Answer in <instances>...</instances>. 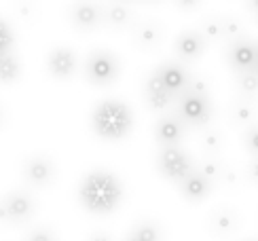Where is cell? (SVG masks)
<instances>
[{
  "label": "cell",
  "mask_w": 258,
  "mask_h": 241,
  "mask_svg": "<svg viewBox=\"0 0 258 241\" xmlns=\"http://www.w3.org/2000/svg\"><path fill=\"white\" fill-rule=\"evenodd\" d=\"M178 3H180L182 7H195V5H197V0H178Z\"/></svg>",
  "instance_id": "f1b7e54d"
},
{
  "label": "cell",
  "mask_w": 258,
  "mask_h": 241,
  "mask_svg": "<svg viewBox=\"0 0 258 241\" xmlns=\"http://www.w3.org/2000/svg\"><path fill=\"white\" fill-rule=\"evenodd\" d=\"M199 169H201L203 173H206V176H208L210 180H218V178L222 176V171H224V169L218 165L216 161H206V163H203V165H201Z\"/></svg>",
  "instance_id": "7402d4cb"
},
{
  "label": "cell",
  "mask_w": 258,
  "mask_h": 241,
  "mask_svg": "<svg viewBox=\"0 0 258 241\" xmlns=\"http://www.w3.org/2000/svg\"><path fill=\"white\" fill-rule=\"evenodd\" d=\"M28 241H55V237H53V233L49 228H38V231L30 233Z\"/></svg>",
  "instance_id": "cb8c5ba5"
},
{
  "label": "cell",
  "mask_w": 258,
  "mask_h": 241,
  "mask_svg": "<svg viewBox=\"0 0 258 241\" xmlns=\"http://www.w3.org/2000/svg\"><path fill=\"white\" fill-rule=\"evenodd\" d=\"M252 3H254V7H256V9H258V0H252Z\"/></svg>",
  "instance_id": "4dcf8cb0"
},
{
  "label": "cell",
  "mask_w": 258,
  "mask_h": 241,
  "mask_svg": "<svg viewBox=\"0 0 258 241\" xmlns=\"http://www.w3.org/2000/svg\"><path fill=\"white\" fill-rule=\"evenodd\" d=\"M248 178H250L254 184H258V157H254V159L250 161V165H248Z\"/></svg>",
  "instance_id": "4316f807"
},
{
  "label": "cell",
  "mask_w": 258,
  "mask_h": 241,
  "mask_svg": "<svg viewBox=\"0 0 258 241\" xmlns=\"http://www.w3.org/2000/svg\"><path fill=\"white\" fill-rule=\"evenodd\" d=\"M34 212V201L26 193H11L0 201V218L9 222H21Z\"/></svg>",
  "instance_id": "8992f818"
},
{
  "label": "cell",
  "mask_w": 258,
  "mask_h": 241,
  "mask_svg": "<svg viewBox=\"0 0 258 241\" xmlns=\"http://www.w3.org/2000/svg\"><path fill=\"white\" fill-rule=\"evenodd\" d=\"M235 118L239 120V123H250V120L254 118V110L250 104H239L237 108H235Z\"/></svg>",
  "instance_id": "603a6c76"
},
{
  "label": "cell",
  "mask_w": 258,
  "mask_h": 241,
  "mask_svg": "<svg viewBox=\"0 0 258 241\" xmlns=\"http://www.w3.org/2000/svg\"><path fill=\"white\" fill-rule=\"evenodd\" d=\"M53 171H55L53 163H51L47 157H40V155L28 159L26 167H24V173H26L28 182L36 184V186H45V184H49L51 178H53Z\"/></svg>",
  "instance_id": "30bf717a"
},
{
  "label": "cell",
  "mask_w": 258,
  "mask_h": 241,
  "mask_svg": "<svg viewBox=\"0 0 258 241\" xmlns=\"http://www.w3.org/2000/svg\"><path fill=\"white\" fill-rule=\"evenodd\" d=\"M125 241H161V231H159V226L155 222L144 220V222L136 224L132 231H129Z\"/></svg>",
  "instance_id": "2e32d148"
},
{
  "label": "cell",
  "mask_w": 258,
  "mask_h": 241,
  "mask_svg": "<svg viewBox=\"0 0 258 241\" xmlns=\"http://www.w3.org/2000/svg\"><path fill=\"white\" fill-rule=\"evenodd\" d=\"M79 199L91 214H112L123 199V186L108 171H93L81 182Z\"/></svg>",
  "instance_id": "6da1fadb"
},
{
  "label": "cell",
  "mask_w": 258,
  "mask_h": 241,
  "mask_svg": "<svg viewBox=\"0 0 258 241\" xmlns=\"http://www.w3.org/2000/svg\"><path fill=\"white\" fill-rule=\"evenodd\" d=\"M254 72L258 74V55H256V66H254Z\"/></svg>",
  "instance_id": "f546056e"
},
{
  "label": "cell",
  "mask_w": 258,
  "mask_h": 241,
  "mask_svg": "<svg viewBox=\"0 0 258 241\" xmlns=\"http://www.w3.org/2000/svg\"><path fill=\"white\" fill-rule=\"evenodd\" d=\"M17 76H19V64H17V59L11 55V53L0 55V81H3V83H13Z\"/></svg>",
  "instance_id": "ac0fdd59"
},
{
  "label": "cell",
  "mask_w": 258,
  "mask_h": 241,
  "mask_svg": "<svg viewBox=\"0 0 258 241\" xmlns=\"http://www.w3.org/2000/svg\"><path fill=\"white\" fill-rule=\"evenodd\" d=\"M108 17H110L112 24H123V21H127V11L123 7H112Z\"/></svg>",
  "instance_id": "d4e9b609"
},
{
  "label": "cell",
  "mask_w": 258,
  "mask_h": 241,
  "mask_svg": "<svg viewBox=\"0 0 258 241\" xmlns=\"http://www.w3.org/2000/svg\"><path fill=\"white\" fill-rule=\"evenodd\" d=\"M77 68V57L70 49H55L49 55V70L55 79H68Z\"/></svg>",
  "instance_id": "7c38bea8"
},
{
  "label": "cell",
  "mask_w": 258,
  "mask_h": 241,
  "mask_svg": "<svg viewBox=\"0 0 258 241\" xmlns=\"http://www.w3.org/2000/svg\"><path fill=\"white\" fill-rule=\"evenodd\" d=\"M157 74H159V79L163 81V85L174 95L180 93V91H184L186 87H188V74L178 64H165V66H161Z\"/></svg>",
  "instance_id": "8fae6325"
},
{
  "label": "cell",
  "mask_w": 258,
  "mask_h": 241,
  "mask_svg": "<svg viewBox=\"0 0 258 241\" xmlns=\"http://www.w3.org/2000/svg\"><path fill=\"white\" fill-rule=\"evenodd\" d=\"M220 138L216 136V134H210V136H206V140H203V146H206L208 150H212V152H218L220 150Z\"/></svg>",
  "instance_id": "484cf974"
},
{
  "label": "cell",
  "mask_w": 258,
  "mask_h": 241,
  "mask_svg": "<svg viewBox=\"0 0 258 241\" xmlns=\"http://www.w3.org/2000/svg\"><path fill=\"white\" fill-rule=\"evenodd\" d=\"M184 136V120L176 116H165L155 125V140L161 146H174Z\"/></svg>",
  "instance_id": "ba28073f"
},
{
  "label": "cell",
  "mask_w": 258,
  "mask_h": 241,
  "mask_svg": "<svg viewBox=\"0 0 258 241\" xmlns=\"http://www.w3.org/2000/svg\"><path fill=\"white\" fill-rule=\"evenodd\" d=\"M157 169L165 180L180 184L192 169H195V163H192L190 155L184 148L174 144V146L161 148L159 157H157Z\"/></svg>",
  "instance_id": "3957f363"
},
{
  "label": "cell",
  "mask_w": 258,
  "mask_h": 241,
  "mask_svg": "<svg viewBox=\"0 0 258 241\" xmlns=\"http://www.w3.org/2000/svg\"><path fill=\"white\" fill-rule=\"evenodd\" d=\"M243 146L250 152V157H258V123H252L243 134Z\"/></svg>",
  "instance_id": "d6986e66"
},
{
  "label": "cell",
  "mask_w": 258,
  "mask_h": 241,
  "mask_svg": "<svg viewBox=\"0 0 258 241\" xmlns=\"http://www.w3.org/2000/svg\"><path fill=\"white\" fill-rule=\"evenodd\" d=\"M248 241H254V239H248Z\"/></svg>",
  "instance_id": "1f68e13d"
},
{
  "label": "cell",
  "mask_w": 258,
  "mask_h": 241,
  "mask_svg": "<svg viewBox=\"0 0 258 241\" xmlns=\"http://www.w3.org/2000/svg\"><path fill=\"white\" fill-rule=\"evenodd\" d=\"M178 114L180 118L188 125H195L201 127L206 125L210 116H212V106L206 93H199V91H186L180 100V108H178Z\"/></svg>",
  "instance_id": "277c9868"
},
{
  "label": "cell",
  "mask_w": 258,
  "mask_h": 241,
  "mask_svg": "<svg viewBox=\"0 0 258 241\" xmlns=\"http://www.w3.org/2000/svg\"><path fill=\"white\" fill-rule=\"evenodd\" d=\"M176 49L184 59H195L203 49V40L199 34H195V32H184V34L178 38Z\"/></svg>",
  "instance_id": "9a60e30c"
},
{
  "label": "cell",
  "mask_w": 258,
  "mask_h": 241,
  "mask_svg": "<svg viewBox=\"0 0 258 241\" xmlns=\"http://www.w3.org/2000/svg\"><path fill=\"white\" fill-rule=\"evenodd\" d=\"M11 45H13V34H11V30L0 21V55L9 53Z\"/></svg>",
  "instance_id": "44dd1931"
},
{
  "label": "cell",
  "mask_w": 258,
  "mask_h": 241,
  "mask_svg": "<svg viewBox=\"0 0 258 241\" xmlns=\"http://www.w3.org/2000/svg\"><path fill=\"white\" fill-rule=\"evenodd\" d=\"M171 97H174V93L167 89V87L163 85V81L159 79V74L155 72L146 81V102H148V106L153 108V110H165V108L171 104Z\"/></svg>",
  "instance_id": "9c48e42d"
},
{
  "label": "cell",
  "mask_w": 258,
  "mask_h": 241,
  "mask_svg": "<svg viewBox=\"0 0 258 241\" xmlns=\"http://www.w3.org/2000/svg\"><path fill=\"white\" fill-rule=\"evenodd\" d=\"M89 241H112V237L104 235V233H95V235H91V237H89Z\"/></svg>",
  "instance_id": "83f0119b"
},
{
  "label": "cell",
  "mask_w": 258,
  "mask_h": 241,
  "mask_svg": "<svg viewBox=\"0 0 258 241\" xmlns=\"http://www.w3.org/2000/svg\"><path fill=\"white\" fill-rule=\"evenodd\" d=\"M134 116L129 106L119 100H106L91 114L93 131L104 140H123L132 131Z\"/></svg>",
  "instance_id": "7a4b0ae2"
},
{
  "label": "cell",
  "mask_w": 258,
  "mask_h": 241,
  "mask_svg": "<svg viewBox=\"0 0 258 241\" xmlns=\"http://www.w3.org/2000/svg\"><path fill=\"white\" fill-rule=\"evenodd\" d=\"M256 55H258V49L254 45H250V42H239V45H235L231 51V64L235 70L248 72V70H254Z\"/></svg>",
  "instance_id": "4fadbf2b"
},
{
  "label": "cell",
  "mask_w": 258,
  "mask_h": 241,
  "mask_svg": "<svg viewBox=\"0 0 258 241\" xmlns=\"http://www.w3.org/2000/svg\"><path fill=\"white\" fill-rule=\"evenodd\" d=\"M178 186H180V193H182V197H184V199L197 203V201H203V199H206V197L210 195L212 186H214V180H210L201 169L195 167Z\"/></svg>",
  "instance_id": "52a82bcc"
},
{
  "label": "cell",
  "mask_w": 258,
  "mask_h": 241,
  "mask_svg": "<svg viewBox=\"0 0 258 241\" xmlns=\"http://www.w3.org/2000/svg\"><path fill=\"white\" fill-rule=\"evenodd\" d=\"M239 87H241L243 93H256L258 91V74L254 70L243 72L241 79H239Z\"/></svg>",
  "instance_id": "ffe728a7"
},
{
  "label": "cell",
  "mask_w": 258,
  "mask_h": 241,
  "mask_svg": "<svg viewBox=\"0 0 258 241\" xmlns=\"http://www.w3.org/2000/svg\"><path fill=\"white\" fill-rule=\"evenodd\" d=\"M72 17H74V24L81 26V28H91L98 24V9L89 3H81L74 7L72 11Z\"/></svg>",
  "instance_id": "e0dca14e"
},
{
  "label": "cell",
  "mask_w": 258,
  "mask_h": 241,
  "mask_svg": "<svg viewBox=\"0 0 258 241\" xmlns=\"http://www.w3.org/2000/svg\"><path fill=\"white\" fill-rule=\"evenodd\" d=\"M210 228L216 235H231L237 228V214L233 210H216L210 218Z\"/></svg>",
  "instance_id": "5bb4252c"
},
{
  "label": "cell",
  "mask_w": 258,
  "mask_h": 241,
  "mask_svg": "<svg viewBox=\"0 0 258 241\" xmlns=\"http://www.w3.org/2000/svg\"><path fill=\"white\" fill-rule=\"evenodd\" d=\"M116 74H119V64L116 59L110 55V53L106 51H95L93 55L89 57L87 62V76L89 81L95 83V85H108L116 79Z\"/></svg>",
  "instance_id": "5b68a950"
}]
</instances>
